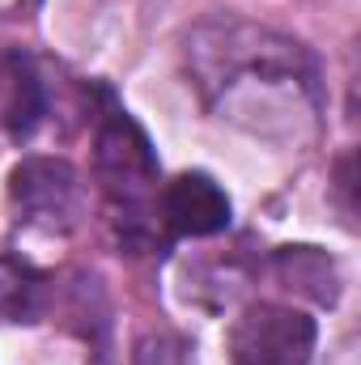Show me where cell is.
Segmentation results:
<instances>
[{"mask_svg": "<svg viewBox=\"0 0 361 365\" xmlns=\"http://www.w3.org/2000/svg\"><path fill=\"white\" fill-rule=\"evenodd\" d=\"M47 310V276L17 255H0V323H34Z\"/></svg>", "mask_w": 361, "mask_h": 365, "instance_id": "obj_8", "label": "cell"}, {"mask_svg": "<svg viewBox=\"0 0 361 365\" xmlns=\"http://www.w3.org/2000/svg\"><path fill=\"white\" fill-rule=\"evenodd\" d=\"M276 276L298 297H310L315 306H336L340 297V268L319 247H280L276 251Z\"/></svg>", "mask_w": 361, "mask_h": 365, "instance_id": "obj_7", "label": "cell"}, {"mask_svg": "<svg viewBox=\"0 0 361 365\" xmlns=\"http://www.w3.org/2000/svg\"><path fill=\"white\" fill-rule=\"evenodd\" d=\"M187 77L200 102L272 145H306L323 123V73L306 43L247 17H208L187 34Z\"/></svg>", "mask_w": 361, "mask_h": 365, "instance_id": "obj_1", "label": "cell"}, {"mask_svg": "<svg viewBox=\"0 0 361 365\" xmlns=\"http://www.w3.org/2000/svg\"><path fill=\"white\" fill-rule=\"evenodd\" d=\"M158 217L179 238H213L230 230V195L204 170H183L158 191Z\"/></svg>", "mask_w": 361, "mask_h": 365, "instance_id": "obj_5", "label": "cell"}, {"mask_svg": "<svg viewBox=\"0 0 361 365\" xmlns=\"http://www.w3.org/2000/svg\"><path fill=\"white\" fill-rule=\"evenodd\" d=\"M102 110L93 123V175L115 212L119 238L141 242L153 230V195H158V153L145 128L115 102L111 90H98Z\"/></svg>", "mask_w": 361, "mask_h": 365, "instance_id": "obj_2", "label": "cell"}, {"mask_svg": "<svg viewBox=\"0 0 361 365\" xmlns=\"http://www.w3.org/2000/svg\"><path fill=\"white\" fill-rule=\"evenodd\" d=\"M319 327L306 310L255 302L230 327V365H310Z\"/></svg>", "mask_w": 361, "mask_h": 365, "instance_id": "obj_3", "label": "cell"}, {"mask_svg": "<svg viewBox=\"0 0 361 365\" xmlns=\"http://www.w3.org/2000/svg\"><path fill=\"white\" fill-rule=\"evenodd\" d=\"M353 191H357V158H353V153H345V158L336 162L332 195H336V204H340V217H345V225H349V230L357 225V200H353Z\"/></svg>", "mask_w": 361, "mask_h": 365, "instance_id": "obj_10", "label": "cell"}, {"mask_svg": "<svg viewBox=\"0 0 361 365\" xmlns=\"http://www.w3.org/2000/svg\"><path fill=\"white\" fill-rule=\"evenodd\" d=\"M47 115V90L30 56L0 47V132L30 136Z\"/></svg>", "mask_w": 361, "mask_h": 365, "instance_id": "obj_6", "label": "cell"}, {"mask_svg": "<svg viewBox=\"0 0 361 365\" xmlns=\"http://www.w3.org/2000/svg\"><path fill=\"white\" fill-rule=\"evenodd\" d=\"M132 365H195V349H191L183 336L149 331V336L136 340V349H132Z\"/></svg>", "mask_w": 361, "mask_h": 365, "instance_id": "obj_9", "label": "cell"}, {"mask_svg": "<svg viewBox=\"0 0 361 365\" xmlns=\"http://www.w3.org/2000/svg\"><path fill=\"white\" fill-rule=\"evenodd\" d=\"M13 208L43 230H68L81 212V175L64 158H26L9 175Z\"/></svg>", "mask_w": 361, "mask_h": 365, "instance_id": "obj_4", "label": "cell"}]
</instances>
